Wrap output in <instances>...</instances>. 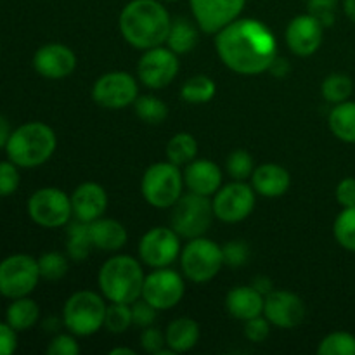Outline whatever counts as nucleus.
<instances>
[{
  "mask_svg": "<svg viewBox=\"0 0 355 355\" xmlns=\"http://www.w3.org/2000/svg\"><path fill=\"white\" fill-rule=\"evenodd\" d=\"M132 307V321H134L135 326L139 328H148V326H153L156 321V309L153 307L151 304L142 298V300H135L134 304H130Z\"/></svg>",
  "mask_w": 355,
  "mask_h": 355,
  "instance_id": "79ce46f5",
  "label": "nucleus"
},
{
  "mask_svg": "<svg viewBox=\"0 0 355 355\" xmlns=\"http://www.w3.org/2000/svg\"><path fill=\"white\" fill-rule=\"evenodd\" d=\"M336 201L342 208H352L355 207V179L354 177H345L340 180L335 191Z\"/></svg>",
  "mask_w": 355,
  "mask_h": 355,
  "instance_id": "49530a36",
  "label": "nucleus"
},
{
  "mask_svg": "<svg viewBox=\"0 0 355 355\" xmlns=\"http://www.w3.org/2000/svg\"><path fill=\"white\" fill-rule=\"evenodd\" d=\"M78 352H80V345L71 335L54 336L47 347L49 355H76Z\"/></svg>",
  "mask_w": 355,
  "mask_h": 355,
  "instance_id": "a18cd8bd",
  "label": "nucleus"
},
{
  "mask_svg": "<svg viewBox=\"0 0 355 355\" xmlns=\"http://www.w3.org/2000/svg\"><path fill=\"white\" fill-rule=\"evenodd\" d=\"M215 92H217L215 82L205 75L193 76V78L187 80L182 85V89H180V96H182V99L189 104L210 103V101L214 99Z\"/></svg>",
  "mask_w": 355,
  "mask_h": 355,
  "instance_id": "7c9ffc66",
  "label": "nucleus"
},
{
  "mask_svg": "<svg viewBox=\"0 0 355 355\" xmlns=\"http://www.w3.org/2000/svg\"><path fill=\"white\" fill-rule=\"evenodd\" d=\"M55 148L58 137L54 130L42 121H30L12 130L6 153L19 168H35L49 162Z\"/></svg>",
  "mask_w": 355,
  "mask_h": 355,
  "instance_id": "7ed1b4c3",
  "label": "nucleus"
},
{
  "mask_svg": "<svg viewBox=\"0 0 355 355\" xmlns=\"http://www.w3.org/2000/svg\"><path fill=\"white\" fill-rule=\"evenodd\" d=\"M10 134H12V128H10V123L7 121L6 116L0 114V149H6L7 142H9Z\"/></svg>",
  "mask_w": 355,
  "mask_h": 355,
  "instance_id": "8fccbe9b",
  "label": "nucleus"
},
{
  "mask_svg": "<svg viewBox=\"0 0 355 355\" xmlns=\"http://www.w3.org/2000/svg\"><path fill=\"white\" fill-rule=\"evenodd\" d=\"M184 173L172 162H159L149 166L142 175V196L151 207L170 208L180 200Z\"/></svg>",
  "mask_w": 355,
  "mask_h": 355,
  "instance_id": "423d86ee",
  "label": "nucleus"
},
{
  "mask_svg": "<svg viewBox=\"0 0 355 355\" xmlns=\"http://www.w3.org/2000/svg\"><path fill=\"white\" fill-rule=\"evenodd\" d=\"M343 10L347 17L355 24V0H343Z\"/></svg>",
  "mask_w": 355,
  "mask_h": 355,
  "instance_id": "603ef678",
  "label": "nucleus"
},
{
  "mask_svg": "<svg viewBox=\"0 0 355 355\" xmlns=\"http://www.w3.org/2000/svg\"><path fill=\"white\" fill-rule=\"evenodd\" d=\"M222 255H224V266L229 267H241L248 262L250 250L246 243L231 241L222 246Z\"/></svg>",
  "mask_w": 355,
  "mask_h": 355,
  "instance_id": "a19ab883",
  "label": "nucleus"
},
{
  "mask_svg": "<svg viewBox=\"0 0 355 355\" xmlns=\"http://www.w3.org/2000/svg\"><path fill=\"white\" fill-rule=\"evenodd\" d=\"M252 286L255 288V290H259L260 293L263 295V297H266V295H269L270 291H272V283H270V279H269V277H266V276H260V277H257V279H255V283H253Z\"/></svg>",
  "mask_w": 355,
  "mask_h": 355,
  "instance_id": "3c124183",
  "label": "nucleus"
},
{
  "mask_svg": "<svg viewBox=\"0 0 355 355\" xmlns=\"http://www.w3.org/2000/svg\"><path fill=\"white\" fill-rule=\"evenodd\" d=\"M214 217V203L208 196L189 193L173 205L172 229L182 238H201L210 229Z\"/></svg>",
  "mask_w": 355,
  "mask_h": 355,
  "instance_id": "6e6552de",
  "label": "nucleus"
},
{
  "mask_svg": "<svg viewBox=\"0 0 355 355\" xmlns=\"http://www.w3.org/2000/svg\"><path fill=\"white\" fill-rule=\"evenodd\" d=\"M290 172L276 163H263L259 168L253 170L252 187L255 189V193L266 198L283 196L290 189Z\"/></svg>",
  "mask_w": 355,
  "mask_h": 355,
  "instance_id": "4be33fe9",
  "label": "nucleus"
},
{
  "mask_svg": "<svg viewBox=\"0 0 355 355\" xmlns=\"http://www.w3.org/2000/svg\"><path fill=\"white\" fill-rule=\"evenodd\" d=\"M118 24L132 47L148 51L166 44L172 19L159 0H132L121 10Z\"/></svg>",
  "mask_w": 355,
  "mask_h": 355,
  "instance_id": "f03ea898",
  "label": "nucleus"
},
{
  "mask_svg": "<svg viewBox=\"0 0 355 355\" xmlns=\"http://www.w3.org/2000/svg\"><path fill=\"white\" fill-rule=\"evenodd\" d=\"M331 134L347 144H355V101L335 104L328 118Z\"/></svg>",
  "mask_w": 355,
  "mask_h": 355,
  "instance_id": "a878e982",
  "label": "nucleus"
},
{
  "mask_svg": "<svg viewBox=\"0 0 355 355\" xmlns=\"http://www.w3.org/2000/svg\"><path fill=\"white\" fill-rule=\"evenodd\" d=\"M165 2H175V0H165Z\"/></svg>",
  "mask_w": 355,
  "mask_h": 355,
  "instance_id": "5fc2aeb1",
  "label": "nucleus"
},
{
  "mask_svg": "<svg viewBox=\"0 0 355 355\" xmlns=\"http://www.w3.org/2000/svg\"><path fill=\"white\" fill-rule=\"evenodd\" d=\"M73 215L80 222L97 220L104 215L107 208V194L101 184L96 182H83L73 191L71 196Z\"/></svg>",
  "mask_w": 355,
  "mask_h": 355,
  "instance_id": "aec40b11",
  "label": "nucleus"
},
{
  "mask_svg": "<svg viewBox=\"0 0 355 355\" xmlns=\"http://www.w3.org/2000/svg\"><path fill=\"white\" fill-rule=\"evenodd\" d=\"M198 155V142L187 132H180L175 134L166 144V158L172 162L173 165H187L193 162Z\"/></svg>",
  "mask_w": 355,
  "mask_h": 355,
  "instance_id": "c756f323",
  "label": "nucleus"
},
{
  "mask_svg": "<svg viewBox=\"0 0 355 355\" xmlns=\"http://www.w3.org/2000/svg\"><path fill=\"white\" fill-rule=\"evenodd\" d=\"M227 172L229 175L232 177L234 180H243L245 182L246 179L253 175V158L250 153L243 151V149H238V151L231 153L227 158Z\"/></svg>",
  "mask_w": 355,
  "mask_h": 355,
  "instance_id": "4c0bfd02",
  "label": "nucleus"
},
{
  "mask_svg": "<svg viewBox=\"0 0 355 355\" xmlns=\"http://www.w3.org/2000/svg\"><path fill=\"white\" fill-rule=\"evenodd\" d=\"M263 314L270 324L281 329H291L302 324L305 319V305L298 295L291 291L276 290L266 295Z\"/></svg>",
  "mask_w": 355,
  "mask_h": 355,
  "instance_id": "f3484780",
  "label": "nucleus"
},
{
  "mask_svg": "<svg viewBox=\"0 0 355 355\" xmlns=\"http://www.w3.org/2000/svg\"><path fill=\"white\" fill-rule=\"evenodd\" d=\"M321 92L322 97L329 104L345 103V101L350 99L354 92V82L345 73H333V75L324 78L321 85Z\"/></svg>",
  "mask_w": 355,
  "mask_h": 355,
  "instance_id": "2f4dec72",
  "label": "nucleus"
},
{
  "mask_svg": "<svg viewBox=\"0 0 355 355\" xmlns=\"http://www.w3.org/2000/svg\"><path fill=\"white\" fill-rule=\"evenodd\" d=\"M111 355H134L135 352L132 349H125V347H118V349H113L110 352Z\"/></svg>",
  "mask_w": 355,
  "mask_h": 355,
  "instance_id": "864d4df0",
  "label": "nucleus"
},
{
  "mask_svg": "<svg viewBox=\"0 0 355 355\" xmlns=\"http://www.w3.org/2000/svg\"><path fill=\"white\" fill-rule=\"evenodd\" d=\"M319 355H355V336L347 331L329 333L318 347Z\"/></svg>",
  "mask_w": 355,
  "mask_h": 355,
  "instance_id": "f704fd0d",
  "label": "nucleus"
},
{
  "mask_svg": "<svg viewBox=\"0 0 355 355\" xmlns=\"http://www.w3.org/2000/svg\"><path fill=\"white\" fill-rule=\"evenodd\" d=\"M166 347L175 354L187 352L200 340V326L189 318H179L168 324L165 331Z\"/></svg>",
  "mask_w": 355,
  "mask_h": 355,
  "instance_id": "393cba45",
  "label": "nucleus"
},
{
  "mask_svg": "<svg viewBox=\"0 0 355 355\" xmlns=\"http://www.w3.org/2000/svg\"><path fill=\"white\" fill-rule=\"evenodd\" d=\"M0 51H2V45H0Z\"/></svg>",
  "mask_w": 355,
  "mask_h": 355,
  "instance_id": "6e6d98bb",
  "label": "nucleus"
},
{
  "mask_svg": "<svg viewBox=\"0 0 355 355\" xmlns=\"http://www.w3.org/2000/svg\"><path fill=\"white\" fill-rule=\"evenodd\" d=\"M21 182L16 163L0 162V196H10L17 191Z\"/></svg>",
  "mask_w": 355,
  "mask_h": 355,
  "instance_id": "ea45409f",
  "label": "nucleus"
},
{
  "mask_svg": "<svg viewBox=\"0 0 355 355\" xmlns=\"http://www.w3.org/2000/svg\"><path fill=\"white\" fill-rule=\"evenodd\" d=\"M38 318H40V307L37 302L28 297L12 300L6 311V322L17 333L33 328L38 322Z\"/></svg>",
  "mask_w": 355,
  "mask_h": 355,
  "instance_id": "bb28decb",
  "label": "nucleus"
},
{
  "mask_svg": "<svg viewBox=\"0 0 355 355\" xmlns=\"http://www.w3.org/2000/svg\"><path fill=\"white\" fill-rule=\"evenodd\" d=\"M92 97L106 110H123L135 103L139 97V87L130 73L111 71L94 83Z\"/></svg>",
  "mask_w": 355,
  "mask_h": 355,
  "instance_id": "9b49d317",
  "label": "nucleus"
},
{
  "mask_svg": "<svg viewBox=\"0 0 355 355\" xmlns=\"http://www.w3.org/2000/svg\"><path fill=\"white\" fill-rule=\"evenodd\" d=\"M40 277L47 281H59L68 274L69 263L66 255L59 252H47L38 259Z\"/></svg>",
  "mask_w": 355,
  "mask_h": 355,
  "instance_id": "e433bc0d",
  "label": "nucleus"
},
{
  "mask_svg": "<svg viewBox=\"0 0 355 355\" xmlns=\"http://www.w3.org/2000/svg\"><path fill=\"white\" fill-rule=\"evenodd\" d=\"M144 270L130 255H116L106 260L99 270V286L104 297L118 304H134L142 297Z\"/></svg>",
  "mask_w": 355,
  "mask_h": 355,
  "instance_id": "20e7f679",
  "label": "nucleus"
},
{
  "mask_svg": "<svg viewBox=\"0 0 355 355\" xmlns=\"http://www.w3.org/2000/svg\"><path fill=\"white\" fill-rule=\"evenodd\" d=\"M76 66V55L68 45H42L33 55V68L38 75L49 80H61L71 75Z\"/></svg>",
  "mask_w": 355,
  "mask_h": 355,
  "instance_id": "6ab92c4d",
  "label": "nucleus"
},
{
  "mask_svg": "<svg viewBox=\"0 0 355 355\" xmlns=\"http://www.w3.org/2000/svg\"><path fill=\"white\" fill-rule=\"evenodd\" d=\"M94 248L92 238H90L89 224L87 222H76L71 224L68 229V236H66V250H68L69 259L85 260L90 255Z\"/></svg>",
  "mask_w": 355,
  "mask_h": 355,
  "instance_id": "c85d7f7f",
  "label": "nucleus"
},
{
  "mask_svg": "<svg viewBox=\"0 0 355 355\" xmlns=\"http://www.w3.org/2000/svg\"><path fill=\"white\" fill-rule=\"evenodd\" d=\"M333 234L343 250L355 253V207L340 211L333 224Z\"/></svg>",
  "mask_w": 355,
  "mask_h": 355,
  "instance_id": "473e14b6",
  "label": "nucleus"
},
{
  "mask_svg": "<svg viewBox=\"0 0 355 355\" xmlns=\"http://www.w3.org/2000/svg\"><path fill=\"white\" fill-rule=\"evenodd\" d=\"M106 309L103 297L94 291H76L66 300L62 322L76 336H90L104 326Z\"/></svg>",
  "mask_w": 355,
  "mask_h": 355,
  "instance_id": "39448f33",
  "label": "nucleus"
},
{
  "mask_svg": "<svg viewBox=\"0 0 355 355\" xmlns=\"http://www.w3.org/2000/svg\"><path fill=\"white\" fill-rule=\"evenodd\" d=\"M324 26L312 14L297 16L286 28V44L295 55L309 58L315 54L322 44Z\"/></svg>",
  "mask_w": 355,
  "mask_h": 355,
  "instance_id": "a211bd4d",
  "label": "nucleus"
},
{
  "mask_svg": "<svg viewBox=\"0 0 355 355\" xmlns=\"http://www.w3.org/2000/svg\"><path fill=\"white\" fill-rule=\"evenodd\" d=\"M184 291H186V286H184V279L180 277V274L162 267L146 276L142 298L151 304L156 311H168L182 300Z\"/></svg>",
  "mask_w": 355,
  "mask_h": 355,
  "instance_id": "4468645a",
  "label": "nucleus"
},
{
  "mask_svg": "<svg viewBox=\"0 0 355 355\" xmlns=\"http://www.w3.org/2000/svg\"><path fill=\"white\" fill-rule=\"evenodd\" d=\"M179 58L172 49L153 47L142 54L137 64V76L148 89H163L175 80Z\"/></svg>",
  "mask_w": 355,
  "mask_h": 355,
  "instance_id": "ddd939ff",
  "label": "nucleus"
},
{
  "mask_svg": "<svg viewBox=\"0 0 355 355\" xmlns=\"http://www.w3.org/2000/svg\"><path fill=\"white\" fill-rule=\"evenodd\" d=\"M40 281L38 260L16 253L0 262V295L9 300L28 297Z\"/></svg>",
  "mask_w": 355,
  "mask_h": 355,
  "instance_id": "1a4fd4ad",
  "label": "nucleus"
},
{
  "mask_svg": "<svg viewBox=\"0 0 355 355\" xmlns=\"http://www.w3.org/2000/svg\"><path fill=\"white\" fill-rule=\"evenodd\" d=\"M134 110L142 121L151 125L162 123L168 116L166 104L155 96H139L134 103Z\"/></svg>",
  "mask_w": 355,
  "mask_h": 355,
  "instance_id": "72a5a7b5",
  "label": "nucleus"
},
{
  "mask_svg": "<svg viewBox=\"0 0 355 355\" xmlns=\"http://www.w3.org/2000/svg\"><path fill=\"white\" fill-rule=\"evenodd\" d=\"M211 203L215 217L227 224H238L248 218L255 208V189L243 180H236L218 189Z\"/></svg>",
  "mask_w": 355,
  "mask_h": 355,
  "instance_id": "f8f14e48",
  "label": "nucleus"
},
{
  "mask_svg": "<svg viewBox=\"0 0 355 355\" xmlns=\"http://www.w3.org/2000/svg\"><path fill=\"white\" fill-rule=\"evenodd\" d=\"M198 44V30L189 23L187 19L180 17V19L172 21L170 26L168 38H166V45L172 49L177 55L187 54L193 51Z\"/></svg>",
  "mask_w": 355,
  "mask_h": 355,
  "instance_id": "cd10ccee",
  "label": "nucleus"
},
{
  "mask_svg": "<svg viewBox=\"0 0 355 355\" xmlns=\"http://www.w3.org/2000/svg\"><path fill=\"white\" fill-rule=\"evenodd\" d=\"M17 349V331L7 322H0V355H10Z\"/></svg>",
  "mask_w": 355,
  "mask_h": 355,
  "instance_id": "de8ad7c7",
  "label": "nucleus"
},
{
  "mask_svg": "<svg viewBox=\"0 0 355 355\" xmlns=\"http://www.w3.org/2000/svg\"><path fill=\"white\" fill-rule=\"evenodd\" d=\"M132 321V307L130 304H118L111 302L106 309V319H104V328L111 333H125L130 326Z\"/></svg>",
  "mask_w": 355,
  "mask_h": 355,
  "instance_id": "c9c22d12",
  "label": "nucleus"
},
{
  "mask_svg": "<svg viewBox=\"0 0 355 355\" xmlns=\"http://www.w3.org/2000/svg\"><path fill=\"white\" fill-rule=\"evenodd\" d=\"M267 71L272 73V75L276 76V78H284V76H286L288 73H290V64H288L286 59L276 58L272 61V64L269 66V69H267Z\"/></svg>",
  "mask_w": 355,
  "mask_h": 355,
  "instance_id": "09e8293b",
  "label": "nucleus"
},
{
  "mask_svg": "<svg viewBox=\"0 0 355 355\" xmlns=\"http://www.w3.org/2000/svg\"><path fill=\"white\" fill-rule=\"evenodd\" d=\"M184 184L189 187L191 193L211 196L220 189L222 172L211 159H193L187 163L184 172Z\"/></svg>",
  "mask_w": 355,
  "mask_h": 355,
  "instance_id": "412c9836",
  "label": "nucleus"
},
{
  "mask_svg": "<svg viewBox=\"0 0 355 355\" xmlns=\"http://www.w3.org/2000/svg\"><path fill=\"white\" fill-rule=\"evenodd\" d=\"M307 7L309 14H312L324 28L335 24L338 0H309Z\"/></svg>",
  "mask_w": 355,
  "mask_h": 355,
  "instance_id": "58836bf2",
  "label": "nucleus"
},
{
  "mask_svg": "<svg viewBox=\"0 0 355 355\" xmlns=\"http://www.w3.org/2000/svg\"><path fill=\"white\" fill-rule=\"evenodd\" d=\"M224 266L222 248L207 238H194L180 252V267L184 276L193 283H208Z\"/></svg>",
  "mask_w": 355,
  "mask_h": 355,
  "instance_id": "0eeeda50",
  "label": "nucleus"
},
{
  "mask_svg": "<svg viewBox=\"0 0 355 355\" xmlns=\"http://www.w3.org/2000/svg\"><path fill=\"white\" fill-rule=\"evenodd\" d=\"M263 302L266 297L253 286H238L227 293L225 307L232 318L246 322L248 319L262 315Z\"/></svg>",
  "mask_w": 355,
  "mask_h": 355,
  "instance_id": "5701e85b",
  "label": "nucleus"
},
{
  "mask_svg": "<svg viewBox=\"0 0 355 355\" xmlns=\"http://www.w3.org/2000/svg\"><path fill=\"white\" fill-rule=\"evenodd\" d=\"M141 345L148 354L159 355L165 350L166 345L165 335H163L158 328H155V326H148V328L142 329Z\"/></svg>",
  "mask_w": 355,
  "mask_h": 355,
  "instance_id": "37998d69",
  "label": "nucleus"
},
{
  "mask_svg": "<svg viewBox=\"0 0 355 355\" xmlns=\"http://www.w3.org/2000/svg\"><path fill=\"white\" fill-rule=\"evenodd\" d=\"M198 26L207 33H218L238 19L246 0H189Z\"/></svg>",
  "mask_w": 355,
  "mask_h": 355,
  "instance_id": "dca6fc26",
  "label": "nucleus"
},
{
  "mask_svg": "<svg viewBox=\"0 0 355 355\" xmlns=\"http://www.w3.org/2000/svg\"><path fill=\"white\" fill-rule=\"evenodd\" d=\"M28 215L40 227H62L73 215L71 198L58 187H42L28 200Z\"/></svg>",
  "mask_w": 355,
  "mask_h": 355,
  "instance_id": "9d476101",
  "label": "nucleus"
},
{
  "mask_svg": "<svg viewBox=\"0 0 355 355\" xmlns=\"http://www.w3.org/2000/svg\"><path fill=\"white\" fill-rule=\"evenodd\" d=\"M180 236L173 229L153 227L139 243V257L153 269L168 267L180 253Z\"/></svg>",
  "mask_w": 355,
  "mask_h": 355,
  "instance_id": "2eb2a0df",
  "label": "nucleus"
},
{
  "mask_svg": "<svg viewBox=\"0 0 355 355\" xmlns=\"http://www.w3.org/2000/svg\"><path fill=\"white\" fill-rule=\"evenodd\" d=\"M90 238H92L94 248L103 252H116L123 248L127 243V229L114 218H97L89 224Z\"/></svg>",
  "mask_w": 355,
  "mask_h": 355,
  "instance_id": "b1692460",
  "label": "nucleus"
},
{
  "mask_svg": "<svg viewBox=\"0 0 355 355\" xmlns=\"http://www.w3.org/2000/svg\"><path fill=\"white\" fill-rule=\"evenodd\" d=\"M270 333V322L267 318L257 315V318L248 319L245 326V336L253 343L266 342Z\"/></svg>",
  "mask_w": 355,
  "mask_h": 355,
  "instance_id": "c03bdc74",
  "label": "nucleus"
},
{
  "mask_svg": "<svg viewBox=\"0 0 355 355\" xmlns=\"http://www.w3.org/2000/svg\"><path fill=\"white\" fill-rule=\"evenodd\" d=\"M220 61L239 75H259L277 58V40L259 19H234L215 38Z\"/></svg>",
  "mask_w": 355,
  "mask_h": 355,
  "instance_id": "f257e3e1",
  "label": "nucleus"
}]
</instances>
